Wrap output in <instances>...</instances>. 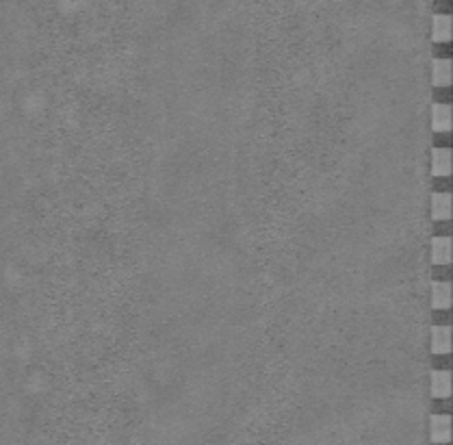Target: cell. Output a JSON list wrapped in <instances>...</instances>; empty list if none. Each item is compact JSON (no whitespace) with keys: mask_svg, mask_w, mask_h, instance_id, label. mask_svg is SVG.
Returning a JSON list of instances; mask_svg holds the SVG:
<instances>
[{"mask_svg":"<svg viewBox=\"0 0 453 445\" xmlns=\"http://www.w3.org/2000/svg\"><path fill=\"white\" fill-rule=\"evenodd\" d=\"M432 217L441 221L451 217V196L447 191H436V194H432Z\"/></svg>","mask_w":453,"mask_h":445,"instance_id":"obj_7","label":"cell"},{"mask_svg":"<svg viewBox=\"0 0 453 445\" xmlns=\"http://www.w3.org/2000/svg\"><path fill=\"white\" fill-rule=\"evenodd\" d=\"M432 395L434 397L451 395V374L447 369H436V372H432Z\"/></svg>","mask_w":453,"mask_h":445,"instance_id":"obj_8","label":"cell"},{"mask_svg":"<svg viewBox=\"0 0 453 445\" xmlns=\"http://www.w3.org/2000/svg\"><path fill=\"white\" fill-rule=\"evenodd\" d=\"M432 261L436 265H447L451 261V237H434L432 239Z\"/></svg>","mask_w":453,"mask_h":445,"instance_id":"obj_6","label":"cell"},{"mask_svg":"<svg viewBox=\"0 0 453 445\" xmlns=\"http://www.w3.org/2000/svg\"><path fill=\"white\" fill-rule=\"evenodd\" d=\"M432 174L441 176V178L451 174V150L449 148H434V152H432Z\"/></svg>","mask_w":453,"mask_h":445,"instance_id":"obj_4","label":"cell"},{"mask_svg":"<svg viewBox=\"0 0 453 445\" xmlns=\"http://www.w3.org/2000/svg\"><path fill=\"white\" fill-rule=\"evenodd\" d=\"M432 128L436 132L451 130V107L445 102H434L432 105Z\"/></svg>","mask_w":453,"mask_h":445,"instance_id":"obj_2","label":"cell"},{"mask_svg":"<svg viewBox=\"0 0 453 445\" xmlns=\"http://www.w3.org/2000/svg\"><path fill=\"white\" fill-rule=\"evenodd\" d=\"M432 306L434 308H449L451 306V285L445 280H436L432 285Z\"/></svg>","mask_w":453,"mask_h":445,"instance_id":"obj_9","label":"cell"},{"mask_svg":"<svg viewBox=\"0 0 453 445\" xmlns=\"http://www.w3.org/2000/svg\"><path fill=\"white\" fill-rule=\"evenodd\" d=\"M430 341L434 354H447L451 350V328L449 326H434Z\"/></svg>","mask_w":453,"mask_h":445,"instance_id":"obj_5","label":"cell"},{"mask_svg":"<svg viewBox=\"0 0 453 445\" xmlns=\"http://www.w3.org/2000/svg\"><path fill=\"white\" fill-rule=\"evenodd\" d=\"M432 39L445 43L451 39V16L449 13H436L432 18Z\"/></svg>","mask_w":453,"mask_h":445,"instance_id":"obj_3","label":"cell"},{"mask_svg":"<svg viewBox=\"0 0 453 445\" xmlns=\"http://www.w3.org/2000/svg\"><path fill=\"white\" fill-rule=\"evenodd\" d=\"M430 437L434 443H447L451 439V419L445 413H436L430 419Z\"/></svg>","mask_w":453,"mask_h":445,"instance_id":"obj_1","label":"cell"},{"mask_svg":"<svg viewBox=\"0 0 453 445\" xmlns=\"http://www.w3.org/2000/svg\"><path fill=\"white\" fill-rule=\"evenodd\" d=\"M432 83L436 87H447L451 83V61L449 59H436L432 66Z\"/></svg>","mask_w":453,"mask_h":445,"instance_id":"obj_10","label":"cell"}]
</instances>
